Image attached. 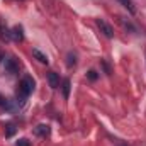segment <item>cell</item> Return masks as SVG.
<instances>
[{"mask_svg":"<svg viewBox=\"0 0 146 146\" xmlns=\"http://www.w3.org/2000/svg\"><path fill=\"white\" fill-rule=\"evenodd\" d=\"M14 134H15V126H14V124H9L7 129H5V136H7V138H12Z\"/></svg>","mask_w":146,"mask_h":146,"instance_id":"10","label":"cell"},{"mask_svg":"<svg viewBox=\"0 0 146 146\" xmlns=\"http://www.w3.org/2000/svg\"><path fill=\"white\" fill-rule=\"evenodd\" d=\"M87 78H88L90 82H95V80L99 78V73L95 72V70H90V72L87 73Z\"/></svg>","mask_w":146,"mask_h":146,"instance_id":"11","label":"cell"},{"mask_svg":"<svg viewBox=\"0 0 146 146\" xmlns=\"http://www.w3.org/2000/svg\"><path fill=\"white\" fill-rule=\"evenodd\" d=\"M33 56L36 58L39 63H44V65H48L49 63V60H48V56L42 53V51H39V49H33Z\"/></svg>","mask_w":146,"mask_h":146,"instance_id":"7","label":"cell"},{"mask_svg":"<svg viewBox=\"0 0 146 146\" xmlns=\"http://www.w3.org/2000/svg\"><path fill=\"white\" fill-rule=\"evenodd\" d=\"M3 65H5V70L10 73V75H15V73L19 72V63H17L15 58H7Z\"/></svg>","mask_w":146,"mask_h":146,"instance_id":"3","label":"cell"},{"mask_svg":"<svg viewBox=\"0 0 146 146\" xmlns=\"http://www.w3.org/2000/svg\"><path fill=\"white\" fill-rule=\"evenodd\" d=\"M15 146H31V141L29 139H19L15 143Z\"/></svg>","mask_w":146,"mask_h":146,"instance_id":"12","label":"cell"},{"mask_svg":"<svg viewBox=\"0 0 146 146\" xmlns=\"http://www.w3.org/2000/svg\"><path fill=\"white\" fill-rule=\"evenodd\" d=\"M34 134L36 136H41V138H46L49 134V126L48 124H39L34 127Z\"/></svg>","mask_w":146,"mask_h":146,"instance_id":"5","label":"cell"},{"mask_svg":"<svg viewBox=\"0 0 146 146\" xmlns=\"http://www.w3.org/2000/svg\"><path fill=\"white\" fill-rule=\"evenodd\" d=\"M48 82H49V87L51 88H58L60 87V76H58V73L49 72L48 73Z\"/></svg>","mask_w":146,"mask_h":146,"instance_id":"6","label":"cell"},{"mask_svg":"<svg viewBox=\"0 0 146 146\" xmlns=\"http://www.w3.org/2000/svg\"><path fill=\"white\" fill-rule=\"evenodd\" d=\"M66 65H68L70 68L76 65V54H75V53H68V56H66Z\"/></svg>","mask_w":146,"mask_h":146,"instance_id":"9","label":"cell"},{"mask_svg":"<svg viewBox=\"0 0 146 146\" xmlns=\"http://www.w3.org/2000/svg\"><path fill=\"white\" fill-rule=\"evenodd\" d=\"M95 24H97V27L100 29V33L104 34L106 37H112L114 36V31H112V27H110V24H107L104 19H95Z\"/></svg>","mask_w":146,"mask_h":146,"instance_id":"2","label":"cell"},{"mask_svg":"<svg viewBox=\"0 0 146 146\" xmlns=\"http://www.w3.org/2000/svg\"><path fill=\"white\" fill-rule=\"evenodd\" d=\"M61 88H63V95H65V99H68V97H70V80H68V78L63 80Z\"/></svg>","mask_w":146,"mask_h":146,"instance_id":"8","label":"cell"},{"mask_svg":"<svg viewBox=\"0 0 146 146\" xmlns=\"http://www.w3.org/2000/svg\"><path fill=\"white\" fill-rule=\"evenodd\" d=\"M121 146H127V145H121Z\"/></svg>","mask_w":146,"mask_h":146,"instance_id":"14","label":"cell"},{"mask_svg":"<svg viewBox=\"0 0 146 146\" xmlns=\"http://www.w3.org/2000/svg\"><path fill=\"white\" fill-rule=\"evenodd\" d=\"M34 80L31 78V76H24L21 82H19V85H17V92H15V97H17V102H21V104H24L26 100H27V97L33 94V90H34Z\"/></svg>","mask_w":146,"mask_h":146,"instance_id":"1","label":"cell"},{"mask_svg":"<svg viewBox=\"0 0 146 146\" xmlns=\"http://www.w3.org/2000/svg\"><path fill=\"white\" fill-rule=\"evenodd\" d=\"M7 104H9V100H7V99L0 94V107H7Z\"/></svg>","mask_w":146,"mask_h":146,"instance_id":"13","label":"cell"},{"mask_svg":"<svg viewBox=\"0 0 146 146\" xmlns=\"http://www.w3.org/2000/svg\"><path fill=\"white\" fill-rule=\"evenodd\" d=\"M10 37L14 39V41H24V29H22V26H15L12 31H10Z\"/></svg>","mask_w":146,"mask_h":146,"instance_id":"4","label":"cell"}]
</instances>
